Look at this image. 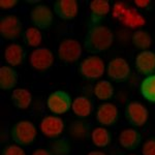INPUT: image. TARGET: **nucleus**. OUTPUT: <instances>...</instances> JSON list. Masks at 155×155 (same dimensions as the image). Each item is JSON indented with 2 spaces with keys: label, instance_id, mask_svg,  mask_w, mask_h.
I'll use <instances>...</instances> for the list:
<instances>
[{
  "label": "nucleus",
  "instance_id": "f257e3e1",
  "mask_svg": "<svg viewBox=\"0 0 155 155\" xmlns=\"http://www.w3.org/2000/svg\"><path fill=\"white\" fill-rule=\"evenodd\" d=\"M114 41V33L104 25L89 27L85 36L84 48L89 54H99L111 48Z\"/></svg>",
  "mask_w": 155,
  "mask_h": 155
},
{
  "label": "nucleus",
  "instance_id": "f03ea898",
  "mask_svg": "<svg viewBox=\"0 0 155 155\" xmlns=\"http://www.w3.org/2000/svg\"><path fill=\"white\" fill-rule=\"evenodd\" d=\"M37 136V129L33 122L27 119L17 121L9 129V137L17 145L22 147L30 146L34 143Z\"/></svg>",
  "mask_w": 155,
  "mask_h": 155
},
{
  "label": "nucleus",
  "instance_id": "7ed1b4c3",
  "mask_svg": "<svg viewBox=\"0 0 155 155\" xmlns=\"http://www.w3.org/2000/svg\"><path fill=\"white\" fill-rule=\"evenodd\" d=\"M106 71V64L98 56H88L82 60L79 65V72L87 80H97Z\"/></svg>",
  "mask_w": 155,
  "mask_h": 155
},
{
  "label": "nucleus",
  "instance_id": "20e7f679",
  "mask_svg": "<svg viewBox=\"0 0 155 155\" xmlns=\"http://www.w3.org/2000/svg\"><path fill=\"white\" fill-rule=\"evenodd\" d=\"M53 52L46 47H39L31 52L29 56L30 66L36 71H46L54 64Z\"/></svg>",
  "mask_w": 155,
  "mask_h": 155
},
{
  "label": "nucleus",
  "instance_id": "39448f33",
  "mask_svg": "<svg viewBox=\"0 0 155 155\" xmlns=\"http://www.w3.org/2000/svg\"><path fill=\"white\" fill-rule=\"evenodd\" d=\"M57 54L61 61L65 63H74L81 58L83 48L77 39L65 38L59 44Z\"/></svg>",
  "mask_w": 155,
  "mask_h": 155
},
{
  "label": "nucleus",
  "instance_id": "423d86ee",
  "mask_svg": "<svg viewBox=\"0 0 155 155\" xmlns=\"http://www.w3.org/2000/svg\"><path fill=\"white\" fill-rule=\"evenodd\" d=\"M71 97L63 90L52 92L47 98V107L56 115H63L71 109Z\"/></svg>",
  "mask_w": 155,
  "mask_h": 155
},
{
  "label": "nucleus",
  "instance_id": "0eeeda50",
  "mask_svg": "<svg viewBox=\"0 0 155 155\" xmlns=\"http://www.w3.org/2000/svg\"><path fill=\"white\" fill-rule=\"evenodd\" d=\"M23 32L22 22L16 15H6L0 19V34L6 41L19 38Z\"/></svg>",
  "mask_w": 155,
  "mask_h": 155
},
{
  "label": "nucleus",
  "instance_id": "6e6552de",
  "mask_svg": "<svg viewBox=\"0 0 155 155\" xmlns=\"http://www.w3.org/2000/svg\"><path fill=\"white\" fill-rule=\"evenodd\" d=\"M125 118L130 125L142 127L148 121L149 111L142 102L130 101L125 107Z\"/></svg>",
  "mask_w": 155,
  "mask_h": 155
},
{
  "label": "nucleus",
  "instance_id": "1a4fd4ad",
  "mask_svg": "<svg viewBox=\"0 0 155 155\" xmlns=\"http://www.w3.org/2000/svg\"><path fill=\"white\" fill-rule=\"evenodd\" d=\"M107 72L111 80L117 83H121L128 79L131 74V69L126 59L122 57H116L107 63Z\"/></svg>",
  "mask_w": 155,
  "mask_h": 155
},
{
  "label": "nucleus",
  "instance_id": "9d476101",
  "mask_svg": "<svg viewBox=\"0 0 155 155\" xmlns=\"http://www.w3.org/2000/svg\"><path fill=\"white\" fill-rule=\"evenodd\" d=\"M30 21L38 29H48L53 24V12L46 4H36L30 11Z\"/></svg>",
  "mask_w": 155,
  "mask_h": 155
},
{
  "label": "nucleus",
  "instance_id": "9b49d317",
  "mask_svg": "<svg viewBox=\"0 0 155 155\" xmlns=\"http://www.w3.org/2000/svg\"><path fill=\"white\" fill-rule=\"evenodd\" d=\"M65 123L60 117L46 116L41 119L39 124L41 132L48 139H57L63 134Z\"/></svg>",
  "mask_w": 155,
  "mask_h": 155
},
{
  "label": "nucleus",
  "instance_id": "f8f14e48",
  "mask_svg": "<svg viewBox=\"0 0 155 155\" xmlns=\"http://www.w3.org/2000/svg\"><path fill=\"white\" fill-rule=\"evenodd\" d=\"M96 121L102 126H114L119 120L118 107L112 102H104L99 104L95 114Z\"/></svg>",
  "mask_w": 155,
  "mask_h": 155
},
{
  "label": "nucleus",
  "instance_id": "ddd939ff",
  "mask_svg": "<svg viewBox=\"0 0 155 155\" xmlns=\"http://www.w3.org/2000/svg\"><path fill=\"white\" fill-rule=\"evenodd\" d=\"M134 66L140 74L145 77L155 74V52L147 50L142 51L134 59Z\"/></svg>",
  "mask_w": 155,
  "mask_h": 155
},
{
  "label": "nucleus",
  "instance_id": "4468645a",
  "mask_svg": "<svg viewBox=\"0 0 155 155\" xmlns=\"http://www.w3.org/2000/svg\"><path fill=\"white\" fill-rule=\"evenodd\" d=\"M90 19L89 27L101 25V22L110 14L111 5L107 0H92L89 3Z\"/></svg>",
  "mask_w": 155,
  "mask_h": 155
},
{
  "label": "nucleus",
  "instance_id": "2eb2a0df",
  "mask_svg": "<svg viewBox=\"0 0 155 155\" xmlns=\"http://www.w3.org/2000/svg\"><path fill=\"white\" fill-rule=\"evenodd\" d=\"M53 6L56 16L62 20L74 19L79 12V4L77 0H56Z\"/></svg>",
  "mask_w": 155,
  "mask_h": 155
},
{
  "label": "nucleus",
  "instance_id": "dca6fc26",
  "mask_svg": "<svg viewBox=\"0 0 155 155\" xmlns=\"http://www.w3.org/2000/svg\"><path fill=\"white\" fill-rule=\"evenodd\" d=\"M3 56L4 60L7 64H9V66L16 67L20 66L24 62L25 57H26V51L21 45L12 42L5 47Z\"/></svg>",
  "mask_w": 155,
  "mask_h": 155
},
{
  "label": "nucleus",
  "instance_id": "f3484780",
  "mask_svg": "<svg viewBox=\"0 0 155 155\" xmlns=\"http://www.w3.org/2000/svg\"><path fill=\"white\" fill-rule=\"evenodd\" d=\"M142 134L134 128H125L119 134V144L123 149L131 151L141 145Z\"/></svg>",
  "mask_w": 155,
  "mask_h": 155
},
{
  "label": "nucleus",
  "instance_id": "a211bd4d",
  "mask_svg": "<svg viewBox=\"0 0 155 155\" xmlns=\"http://www.w3.org/2000/svg\"><path fill=\"white\" fill-rule=\"evenodd\" d=\"M90 132V124L84 119H78L72 121L68 127V136L74 141L83 142L88 139Z\"/></svg>",
  "mask_w": 155,
  "mask_h": 155
},
{
  "label": "nucleus",
  "instance_id": "6ab92c4d",
  "mask_svg": "<svg viewBox=\"0 0 155 155\" xmlns=\"http://www.w3.org/2000/svg\"><path fill=\"white\" fill-rule=\"evenodd\" d=\"M93 102L88 96H78L71 104L72 113L80 119L89 117L93 112Z\"/></svg>",
  "mask_w": 155,
  "mask_h": 155
},
{
  "label": "nucleus",
  "instance_id": "aec40b11",
  "mask_svg": "<svg viewBox=\"0 0 155 155\" xmlns=\"http://www.w3.org/2000/svg\"><path fill=\"white\" fill-rule=\"evenodd\" d=\"M18 72L9 65H2L0 67V88L3 91L14 89L18 83Z\"/></svg>",
  "mask_w": 155,
  "mask_h": 155
},
{
  "label": "nucleus",
  "instance_id": "412c9836",
  "mask_svg": "<svg viewBox=\"0 0 155 155\" xmlns=\"http://www.w3.org/2000/svg\"><path fill=\"white\" fill-rule=\"evenodd\" d=\"M12 104L20 110H26L32 102V94L28 89L17 88L12 92Z\"/></svg>",
  "mask_w": 155,
  "mask_h": 155
},
{
  "label": "nucleus",
  "instance_id": "4be33fe9",
  "mask_svg": "<svg viewBox=\"0 0 155 155\" xmlns=\"http://www.w3.org/2000/svg\"><path fill=\"white\" fill-rule=\"evenodd\" d=\"M93 95L98 101H107L113 97L114 95V87L110 81L101 80L98 81L93 87Z\"/></svg>",
  "mask_w": 155,
  "mask_h": 155
},
{
  "label": "nucleus",
  "instance_id": "5701e85b",
  "mask_svg": "<svg viewBox=\"0 0 155 155\" xmlns=\"http://www.w3.org/2000/svg\"><path fill=\"white\" fill-rule=\"evenodd\" d=\"M91 141L98 148H106L112 142V136L106 127H95L91 131Z\"/></svg>",
  "mask_w": 155,
  "mask_h": 155
},
{
  "label": "nucleus",
  "instance_id": "b1692460",
  "mask_svg": "<svg viewBox=\"0 0 155 155\" xmlns=\"http://www.w3.org/2000/svg\"><path fill=\"white\" fill-rule=\"evenodd\" d=\"M140 92L144 99L148 102L155 104V74L145 77L140 84Z\"/></svg>",
  "mask_w": 155,
  "mask_h": 155
},
{
  "label": "nucleus",
  "instance_id": "393cba45",
  "mask_svg": "<svg viewBox=\"0 0 155 155\" xmlns=\"http://www.w3.org/2000/svg\"><path fill=\"white\" fill-rule=\"evenodd\" d=\"M132 46L141 51H147L152 45V37L146 30H137L131 35Z\"/></svg>",
  "mask_w": 155,
  "mask_h": 155
},
{
  "label": "nucleus",
  "instance_id": "a878e982",
  "mask_svg": "<svg viewBox=\"0 0 155 155\" xmlns=\"http://www.w3.org/2000/svg\"><path fill=\"white\" fill-rule=\"evenodd\" d=\"M49 150L52 155H69L72 150V144L68 139H55L50 143Z\"/></svg>",
  "mask_w": 155,
  "mask_h": 155
},
{
  "label": "nucleus",
  "instance_id": "bb28decb",
  "mask_svg": "<svg viewBox=\"0 0 155 155\" xmlns=\"http://www.w3.org/2000/svg\"><path fill=\"white\" fill-rule=\"evenodd\" d=\"M24 41L28 47L37 48L42 41V34L41 29L36 27H28L24 31Z\"/></svg>",
  "mask_w": 155,
  "mask_h": 155
},
{
  "label": "nucleus",
  "instance_id": "cd10ccee",
  "mask_svg": "<svg viewBox=\"0 0 155 155\" xmlns=\"http://www.w3.org/2000/svg\"><path fill=\"white\" fill-rule=\"evenodd\" d=\"M1 155H27V153L20 145L9 144L3 148Z\"/></svg>",
  "mask_w": 155,
  "mask_h": 155
},
{
  "label": "nucleus",
  "instance_id": "c85d7f7f",
  "mask_svg": "<svg viewBox=\"0 0 155 155\" xmlns=\"http://www.w3.org/2000/svg\"><path fill=\"white\" fill-rule=\"evenodd\" d=\"M143 155H155V137H152L147 140L142 147Z\"/></svg>",
  "mask_w": 155,
  "mask_h": 155
},
{
  "label": "nucleus",
  "instance_id": "c756f323",
  "mask_svg": "<svg viewBox=\"0 0 155 155\" xmlns=\"http://www.w3.org/2000/svg\"><path fill=\"white\" fill-rule=\"evenodd\" d=\"M18 4V0H1L0 1V8L2 11H9L14 8Z\"/></svg>",
  "mask_w": 155,
  "mask_h": 155
},
{
  "label": "nucleus",
  "instance_id": "7c9ffc66",
  "mask_svg": "<svg viewBox=\"0 0 155 155\" xmlns=\"http://www.w3.org/2000/svg\"><path fill=\"white\" fill-rule=\"evenodd\" d=\"M134 4L140 8H147L151 4V1H149V0H136Z\"/></svg>",
  "mask_w": 155,
  "mask_h": 155
},
{
  "label": "nucleus",
  "instance_id": "2f4dec72",
  "mask_svg": "<svg viewBox=\"0 0 155 155\" xmlns=\"http://www.w3.org/2000/svg\"><path fill=\"white\" fill-rule=\"evenodd\" d=\"M31 155H52L51 151L45 148H37L31 153Z\"/></svg>",
  "mask_w": 155,
  "mask_h": 155
},
{
  "label": "nucleus",
  "instance_id": "473e14b6",
  "mask_svg": "<svg viewBox=\"0 0 155 155\" xmlns=\"http://www.w3.org/2000/svg\"><path fill=\"white\" fill-rule=\"evenodd\" d=\"M87 155H107L104 152L102 151H97V150H93V151H90Z\"/></svg>",
  "mask_w": 155,
  "mask_h": 155
},
{
  "label": "nucleus",
  "instance_id": "72a5a7b5",
  "mask_svg": "<svg viewBox=\"0 0 155 155\" xmlns=\"http://www.w3.org/2000/svg\"><path fill=\"white\" fill-rule=\"evenodd\" d=\"M129 155H137V154H129Z\"/></svg>",
  "mask_w": 155,
  "mask_h": 155
}]
</instances>
